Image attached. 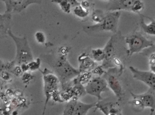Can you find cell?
I'll return each instance as SVG.
<instances>
[{
	"mask_svg": "<svg viewBox=\"0 0 155 115\" xmlns=\"http://www.w3.org/2000/svg\"><path fill=\"white\" fill-rule=\"evenodd\" d=\"M68 52L67 48L61 47L58 55L52 54L44 55L47 63L53 69V72L62 84L78 76L81 73L79 70L74 68L68 61Z\"/></svg>",
	"mask_w": 155,
	"mask_h": 115,
	"instance_id": "cell-1",
	"label": "cell"
},
{
	"mask_svg": "<svg viewBox=\"0 0 155 115\" xmlns=\"http://www.w3.org/2000/svg\"><path fill=\"white\" fill-rule=\"evenodd\" d=\"M120 15V11H107L102 22L91 26H85L83 27V31L88 35L101 32H110L117 34Z\"/></svg>",
	"mask_w": 155,
	"mask_h": 115,
	"instance_id": "cell-2",
	"label": "cell"
},
{
	"mask_svg": "<svg viewBox=\"0 0 155 115\" xmlns=\"http://www.w3.org/2000/svg\"><path fill=\"white\" fill-rule=\"evenodd\" d=\"M8 35L12 38L16 45V56L14 60L15 65L21 66L23 64H28L33 61V54L27 36L25 35L23 37H18L13 34L11 29L8 31Z\"/></svg>",
	"mask_w": 155,
	"mask_h": 115,
	"instance_id": "cell-3",
	"label": "cell"
},
{
	"mask_svg": "<svg viewBox=\"0 0 155 115\" xmlns=\"http://www.w3.org/2000/svg\"><path fill=\"white\" fill-rule=\"evenodd\" d=\"M124 40L127 46V54L128 57L151 47L155 44L153 41L148 39L143 34L138 32L127 36Z\"/></svg>",
	"mask_w": 155,
	"mask_h": 115,
	"instance_id": "cell-4",
	"label": "cell"
},
{
	"mask_svg": "<svg viewBox=\"0 0 155 115\" xmlns=\"http://www.w3.org/2000/svg\"><path fill=\"white\" fill-rule=\"evenodd\" d=\"M39 70L43 75L44 93L46 97L44 110L42 114V115H45L47 104L52 96L58 91L59 83L60 81L56 74L47 68H45L43 71Z\"/></svg>",
	"mask_w": 155,
	"mask_h": 115,
	"instance_id": "cell-5",
	"label": "cell"
},
{
	"mask_svg": "<svg viewBox=\"0 0 155 115\" xmlns=\"http://www.w3.org/2000/svg\"><path fill=\"white\" fill-rule=\"evenodd\" d=\"M110 90L106 79L100 76L91 79L84 88L86 93L96 97L97 101L103 99L101 96L102 92L109 91Z\"/></svg>",
	"mask_w": 155,
	"mask_h": 115,
	"instance_id": "cell-6",
	"label": "cell"
},
{
	"mask_svg": "<svg viewBox=\"0 0 155 115\" xmlns=\"http://www.w3.org/2000/svg\"><path fill=\"white\" fill-rule=\"evenodd\" d=\"M96 103H84L77 99H72L66 103L61 115H87L91 109L95 107Z\"/></svg>",
	"mask_w": 155,
	"mask_h": 115,
	"instance_id": "cell-7",
	"label": "cell"
},
{
	"mask_svg": "<svg viewBox=\"0 0 155 115\" xmlns=\"http://www.w3.org/2000/svg\"><path fill=\"white\" fill-rule=\"evenodd\" d=\"M5 3L6 13H19L32 4H41L42 0H0Z\"/></svg>",
	"mask_w": 155,
	"mask_h": 115,
	"instance_id": "cell-8",
	"label": "cell"
},
{
	"mask_svg": "<svg viewBox=\"0 0 155 115\" xmlns=\"http://www.w3.org/2000/svg\"><path fill=\"white\" fill-rule=\"evenodd\" d=\"M117 35L112 36L109 39L105 47L103 48L105 53V59L101 66L103 69H110L115 67L113 64V59L116 54V43Z\"/></svg>",
	"mask_w": 155,
	"mask_h": 115,
	"instance_id": "cell-9",
	"label": "cell"
},
{
	"mask_svg": "<svg viewBox=\"0 0 155 115\" xmlns=\"http://www.w3.org/2000/svg\"><path fill=\"white\" fill-rule=\"evenodd\" d=\"M114 68L109 69L108 71L104 74V78L107 80L109 88L113 92L118 100L120 101L123 97V90L117 77L113 73Z\"/></svg>",
	"mask_w": 155,
	"mask_h": 115,
	"instance_id": "cell-10",
	"label": "cell"
},
{
	"mask_svg": "<svg viewBox=\"0 0 155 115\" xmlns=\"http://www.w3.org/2000/svg\"><path fill=\"white\" fill-rule=\"evenodd\" d=\"M134 79L140 81L150 89L155 90V73L152 71H141L132 66L129 67Z\"/></svg>",
	"mask_w": 155,
	"mask_h": 115,
	"instance_id": "cell-11",
	"label": "cell"
},
{
	"mask_svg": "<svg viewBox=\"0 0 155 115\" xmlns=\"http://www.w3.org/2000/svg\"><path fill=\"white\" fill-rule=\"evenodd\" d=\"M155 90L150 88L149 90L143 94H136L130 92L132 98H137L141 102L143 108L147 107L155 110Z\"/></svg>",
	"mask_w": 155,
	"mask_h": 115,
	"instance_id": "cell-12",
	"label": "cell"
},
{
	"mask_svg": "<svg viewBox=\"0 0 155 115\" xmlns=\"http://www.w3.org/2000/svg\"><path fill=\"white\" fill-rule=\"evenodd\" d=\"M137 0H111L108 11H131L132 7Z\"/></svg>",
	"mask_w": 155,
	"mask_h": 115,
	"instance_id": "cell-13",
	"label": "cell"
},
{
	"mask_svg": "<svg viewBox=\"0 0 155 115\" xmlns=\"http://www.w3.org/2000/svg\"><path fill=\"white\" fill-rule=\"evenodd\" d=\"M140 28L145 34L155 36V19L148 16L139 14Z\"/></svg>",
	"mask_w": 155,
	"mask_h": 115,
	"instance_id": "cell-14",
	"label": "cell"
},
{
	"mask_svg": "<svg viewBox=\"0 0 155 115\" xmlns=\"http://www.w3.org/2000/svg\"><path fill=\"white\" fill-rule=\"evenodd\" d=\"M79 70L81 72L91 71L97 66L96 62L86 53H83L78 58Z\"/></svg>",
	"mask_w": 155,
	"mask_h": 115,
	"instance_id": "cell-15",
	"label": "cell"
},
{
	"mask_svg": "<svg viewBox=\"0 0 155 115\" xmlns=\"http://www.w3.org/2000/svg\"><path fill=\"white\" fill-rule=\"evenodd\" d=\"M12 21V14L5 13L0 15V35L1 38H5L8 36V32L11 27Z\"/></svg>",
	"mask_w": 155,
	"mask_h": 115,
	"instance_id": "cell-16",
	"label": "cell"
},
{
	"mask_svg": "<svg viewBox=\"0 0 155 115\" xmlns=\"http://www.w3.org/2000/svg\"><path fill=\"white\" fill-rule=\"evenodd\" d=\"M51 2L58 4L61 9L67 14L70 13L71 8L81 5L78 0H51Z\"/></svg>",
	"mask_w": 155,
	"mask_h": 115,
	"instance_id": "cell-17",
	"label": "cell"
},
{
	"mask_svg": "<svg viewBox=\"0 0 155 115\" xmlns=\"http://www.w3.org/2000/svg\"><path fill=\"white\" fill-rule=\"evenodd\" d=\"M73 12L78 17L84 19L89 15L90 10L89 8H85L80 5L73 9Z\"/></svg>",
	"mask_w": 155,
	"mask_h": 115,
	"instance_id": "cell-18",
	"label": "cell"
},
{
	"mask_svg": "<svg viewBox=\"0 0 155 115\" xmlns=\"http://www.w3.org/2000/svg\"><path fill=\"white\" fill-rule=\"evenodd\" d=\"M91 57L96 62H103L105 59L104 49L101 48L92 49L91 52Z\"/></svg>",
	"mask_w": 155,
	"mask_h": 115,
	"instance_id": "cell-19",
	"label": "cell"
},
{
	"mask_svg": "<svg viewBox=\"0 0 155 115\" xmlns=\"http://www.w3.org/2000/svg\"><path fill=\"white\" fill-rule=\"evenodd\" d=\"M106 13L101 10H95L91 15V19L96 24H98L103 21L106 15Z\"/></svg>",
	"mask_w": 155,
	"mask_h": 115,
	"instance_id": "cell-20",
	"label": "cell"
},
{
	"mask_svg": "<svg viewBox=\"0 0 155 115\" xmlns=\"http://www.w3.org/2000/svg\"><path fill=\"white\" fill-rule=\"evenodd\" d=\"M144 3L142 0H137L133 5L131 11L139 15L141 14V11L144 10Z\"/></svg>",
	"mask_w": 155,
	"mask_h": 115,
	"instance_id": "cell-21",
	"label": "cell"
},
{
	"mask_svg": "<svg viewBox=\"0 0 155 115\" xmlns=\"http://www.w3.org/2000/svg\"><path fill=\"white\" fill-rule=\"evenodd\" d=\"M35 39L38 44H44L46 43V38L43 32L38 31L35 35Z\"/></svg>",
	"mask_w": 155,
	"mask_h": 115,
	"instance_id": "cell-22",
	"label": "cell"
},
{
	"mask_svg": "<svg viewBox=\"0 0 155 115\" xmlns=\"http://www.w3.org/2000/svg\"><path fill=\"white\" fill-rule=\"evenodd\" d=\"M28 66L29 70L31 71H34V70L38 69L40 70L39 68L41 65V59L38 58L36 61L33 60L32 62L28 64Z\"/></svg>",
	"mask_w": 155,
	"mask_h": 115,
	"instance_id": "cell-23",
	"label": "cell"
},
{
	"mask_svg": "<svg viewBox=\"0 0 155 115\" xmlns=\"http://www.w3.org/2000/svg\"><path fill=\"white\" fill-rule=\"evenodd\" d=\"M81 5L82 7L89 8L90 3L87 1H83L81 2Z\"/></svg>",
	"mask_w": 155,
	"mask_h": 115,
	"instance_id": "cell-24",
	"label": "cell"
},
{
	"mask_svg": "<svg viewBox=\"0 0 155 115\" xmlns=\"http://www.w3.org/2000/svg\"><path fill=\"white\" fill-rule=\"evenodd\" d=\"M150 48H151V51H151V54L155 53V43L154 44V45L151 47H150Z\"/></svg>",
	"mask_w": 155,
	"mask_h": 115,
	"instance_id": "cell-25",
	"label": "cell"
},
{
	"mask_svg": "<svg viewBox=\"0 0 155 115\" xmlns=\"http://www.w3.org/2000/svg\"><path fill=\"white\" fill-rule=\"evenodd\" d=\"M154 110H150V112L149 115H153V113H154Z\"/></svg>",
	"mask_w": 155,
	"mask_h": 115,
	"instance_id": "cell-26",
	"label": "cell"
},
{
	"mask_svg": "<svg viewBox=\"0 0 155 115\" xmlns=\"http://www.w3.org/2000/svg\"><path fill=\"white\" fill-rule=\"evenodd\" d=\"M103 1H108V0H103Z\"/></svg>",
	"mask_w": 155,
	"mask_h": 115,
	"instance_id": "cell-27",
	"label": "cell"
}]
</instances>
